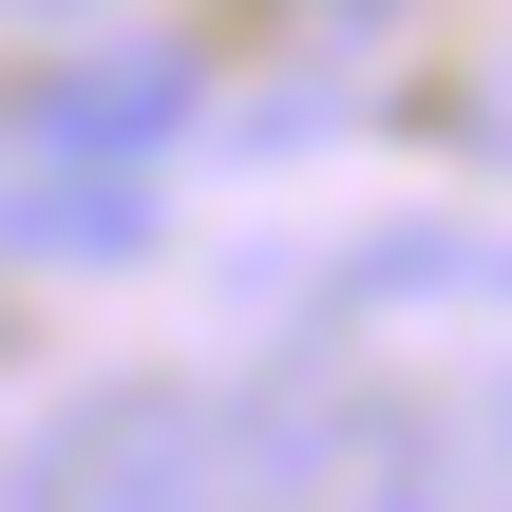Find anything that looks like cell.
<instances>
[{
	"instance_id": "7a4b0ae2",
	"label": "cell",
	"mask_w": 512,
	"mask_h": 512,
	"mask_svg": "<svg viewBox=\"0 0 512 512\" xmlns=\"http://www.w3.org/2000/svg\"><path fill=\"white\" fill-rule=\"evenodd\" d=\"M19 512H247V437L190 380H76L19 437Z\"/></svg>"
},
{
	"instance_id": "3957f363",
	"label": "cell",
	"mask_w": 512,
	"mask_h": 512,
	"mask_svg": "<svg viewBox=\"0 0 512 512\" xmlns=\"http://www.w3.org/2000/svg\"><path fill=\"white\" fill-rule=\"evenodd\" d=\"M190 114H209V76H190L171 38H95V57H38V76H19V133H38V152H133V171H171Z\"/></svg>"
},
{
	"instance_id": "277c9868",
	"label": "cell",
	"mask_w": 512,
	"mask_h": 512,
	"mask_svg": "<svg viewBox=\"0 0 512 512\" xmlns=\"http://www.w3.org/2000/svg\"><path fill=\"white\" fill-rule=\"evenodd\" d=\"M152 209H171V171H133V152H38V133H19V266H133Z\"/></svg>"
},
{
	"instance_id": "6da1fadb",
	"label": "cell",
	"mask_w": 512,
	"mask_h": 512,
	"mask_svg": "<svg viewBox=\"0 0 512 512\" xmlns=\"http://www.w3.org/2000/svg\"><path fill=\"white\" fill-rule=\"evenodd\" d=\"M247 437V512H475V437L361 361H285L228 399Z\"/></svg>"
},
{
	"instance_id": "5b68a950",
	"label": "cell",
	"mask_w": 512,
	"mask_h": 512,
	"mask_svg": "<svg viewBox=\"0 0 512 512\" xmlns=\"http://www.w3.org/2000/svg\"><path fill=\"white\" fill-rule=\"evenodd\" d=\"M342 304H361V323H418V304L512 323V247H494V228H399V247H361V266H342Z\"/></svg>"
},
{
	"instance_id": "52a82bcc",
	"label": "cell",
	"mask_w": 512,
	"mask_h": 512,
	"mask_svg": "<svg viewBox=\"0 0 512 512\" xmlns=\"http://www.w3.org/2000/svg\"><path fill=\"white\" fill-rule=\"evenodd\" d=\"M304 19H323V38H380V19H399V0H304Z\"/></svg>"
},
{
	"instance_id": "ba28073f",
	"label": "cell",
	"mask_w": 512,
	"mask_h": 512,
	"mask_svg": "<svg viewBox=\"0 0 512 512\" xmlns=\"http://www.w3.org/2000/svg\"><path fill=\"white\" fill-rule=\"evenodd\" d=\"M57 19H95V0H19V38H38V57H57Z\"/></svg>"
},
{
	"instance_id": "8992f818",
	"label": "cell",
	"mask_w": 512,
	"mask_h": 512,
	"mask_svg": "<svg viewBox=\"0 0 512 512\" xmlns=\"http://www.w3.org/2000/svg\"><path fill=\"white\" fill-rule=\"evenodd\" d=\"M456 437H475V512H512V361L475 380V418H456Z\"/></svg>"
},
{
	"instance_id": "9c48e42d",
	"label": "cell",
	"mask_w": 512,
	"mask_h": 512,
	"mask_svg": "<svg viewBox=\"0 0 512 512\" xmlns=\"http://www.w3.org/2000/svg\"><path fill=\"white\" fill-rule=\"evenodd\" d=\"M475 152H512V76H494V95H475Z\"/></svg>"
}]
</instances>
